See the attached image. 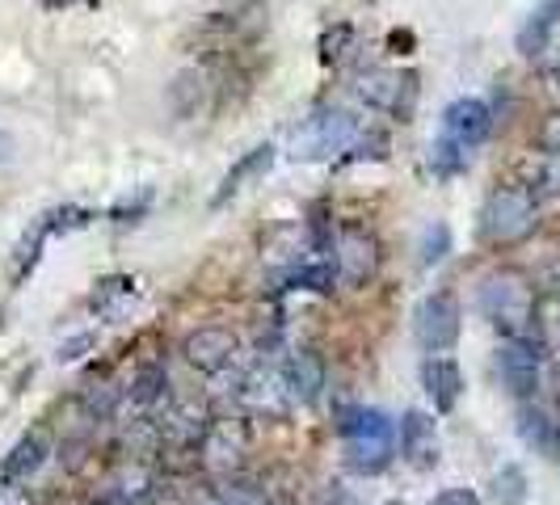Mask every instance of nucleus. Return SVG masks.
Listing matches in <instances>:
<instances>
[{
    "instance_id": "obj_4",
    "label": "nucleus",
    "mask_w": 560,
    "mask_h": 505,
    "mask_svg": "<svg viewBox=\"0 0 560 505\" xmlns=\"http://www.w3.org/2000/svg\"><path fill=\"white\" fill-rule=\"evenodd\" d=\"M363 136V122L341 106H325L312 118H304L291 136V156L295 161H329L337 152H350Z\"/></svg>"
},
{
    "instance_id": "obj_24",
    "label": "nucleus",
    "mask_w": 560,
    "mask_h": 505,
    "mask_svg": "<svg viewBox=\"0 0 560 505\" xmlns=\"http://www.w3.org/2000/svg\"><path fill=\"white\" fill-rule=\"evenodd\" d=\"M535 140L544 152H557L560 156V110H548L539 118V131H535Z\"/></svg>"
},
{
    "instance_id": "obj_23",
    "label": "nucleus",
    "mask_w": 560,
    "mask_h": 505,
    "mask_svg": "<svg viewBox=\"0 0 560 505\" xmlns=\"http://www.w3.org/2000/svg\"><path fill=\"white\" fill-rule=\"evenodd\" d=\"M161 388H165V371H161V366H143L140 375H136V400H140V404H152V400H156V396H161Z\"/></svg>"
},
{
    "instance_id": "obj_17",
    "label": "nucleus",
    "mask_w": 560,
    "mask_h": 505,
    "mask_svg": "<svg viewBox=\"0 0 560 505\" xmlns=\"http://www.w3.org/2000/svg\"><path fill=\"white\" fill-rule=\"evenodd\" d=\"M270 165H275V148H270V143H261V148L245 152V156H241L236 165L228 168L224 186H220V195H215V207H220V202H228V198L236 195V190H241V186H245L249 177H261V173H266Z\"/></svg>"
},
{
    "instance_id": "obj_11",
    "label": "nucleus",
    "mask_w": 560,
    "mask_h": 505,
    "mask_svg": "<svg viewBox=\"0 0 560 505\" xmlns=\"http://www.w3.org/2000/svg\"><path fill=\"white\" fill-rule=\"evenodd\" d=\"M241 354V337L224 329V325H202L195 333L182 337V359L202 371V375H220L232 366V359Z\"/></svg>"
},
{
    "instance_id": "obj_8",
    "label": "nucleus",
    "mask_w": 560,
    "mask_h": 505,
    "mask_svg": "<svg viewBox=\"0 0 560 505\" xmlns=\"http://www.w3.org/2000/svg\"><path fill=\"white\" fill-rule=\"evenodd\" d=\"M489 131H493V110H489V102H480V97H459V102H451L447 110H443V131H439V140L451 143V148L464 152V156H472L480 143L489 140Z\"/></svg>"
},
{
    "instance_id": "obj_27",
    "label": "nucleus",
    "mask_w": 560,
    "mask_h": 505,
    "mask_svg": "<svg viewBox=\"0 0 560 505\" xmlns=\"http://www.w3.org/2000/svg\"><path fill=\"white\" fill-rule=\"evenodd\" d=\"M552 84H557V93H560V63L552 68Z\"/></svg>"
},
{
    "instance_id": "obj_5",
    "label": "nucleus",
    "mask_w": 560,
    "mask_h": 505,
    "mask_svg": "<svg viewBox=\"0 0 560 505\" xmlns=\"http://www.w3.org/2000/svg\"><path fill=\"white\" fill-rule=\"evenodd\" d=\"M380 266H384V249H380V236L363 224H346L337 232L334 240V270H337V282L341 286H350V291H363L375 282L380 274Z\"/></svg>"
},
{
    "instance_id": "obj_28",
    "label": "nucleus",
    "mask_w": 560,
    "mask_h": 505,
    "mask_svg": "<svg viewBox=\"0 0 560 505\" xmlns=\"http://www.w3.org/2000/svg\"><path fill=\"white\" fill-rule=\"evenodd\" d=\"M43 4H68V0H43Z\"/></svg>"
},
{
    "instance_id": "obj_12",
    "label": "nucleus",
    "mask_w": 560,
    "mask_h": 505,
    "mask_svg": "<svg viewBox=\"0 0 560 505\" xmlns=\"http://www.w3.org/2000/svg\"><path fill=\"white\" fill-rule=\"evenodd\" d=\"M236 400L257 413V418H275L282 421L291 413V392H287V384H282V371H253V375H241V392Z\"/></svg>"
},
{
    "instance_id": "obj_29",
    "label": "nucleus",
    "mask_w": 560,
    "mask_h": 505,
    "mask_svg": "<svg viewBox=\"0 0 560 505\" xmlns=\"http://www.w3.org/2000/svg\"><path fill=\"white\" fill-rule=\"evenodd\" d=\"M557 341H560V316H557Z\"/></svg>"
},
{
    "instance_id": "obj_7",
    "label": "nucleus",
    "mask_w": 560,
    "mask_h": 505,
    "mask_svg": "<svg viewBox=\"0 0 560 505\" xmlns=\"http://www.w3.org/2000/svg\"><path fill=\"white\" fill-rule=\"evenodd\" d=\"M359 97L371 110H384L393 118H409L413 106H418V77L413 72H396V68H366L359 77Z\"/></svg>"
},
{
    "instance_id": "obj_13",
    "label": "nucleus",
    "mask_w": 560,
    "mask_h": 505,
    "mask_svg": "<svg viewBox=\"0 0 560 505\" xmlns=\"http://www.w3.org/2000/svg\"><path fill=\"white\" fill-rule=\"evenodd\" d=\"M396 443H400V459L409 468H418V472H430L439 463V430H434V421L425 418L421 409L405 413L400 430H396Z\"/></svg>"
},
{
    "instance_id": "obj_6",
    "label": "nucleus",
    "mask_w": 560,
    "mask_h": 505,
    "mask_svg": "<svg viewBox=\"0 0 560 505\" xmlns=\"http://www.w3.org/2000/svg\"><path fill=\"white\" fill-rule=\"evenodd\" d=\"M459 320H464L459 300L451 291H430L418 304V312H413V337H418L421 350L447 354L451 345L459 341Z\"/></svg>"
},
{
    "instance_id": "obj_25",
    "label": "nucleus",
    "mask_w": 560,
    "mask_h": 505,
    "mask_svg": "<svg viewBox=\"0 0 560 505\" xmlns=\"http://www.w3.org/2000/svg\"><path fill=\"white\" fill-rule=\"evenodd\" d=\"M430 505H480L477 489H464V484H455V489H443L439 497Z\"/></svg>"
},
{
    "instance_id": "obj_18",
    "label": "nucleus",
    "mask_w": 560,
    "mask_h": 505,
    "mask_svg": "<svg viewBox=\"0 0 560 505\" xmlns=\"http://www.w3.org/2000/svg\"><path fill=\"white\" fill-rule=\"evenodd\" d=\"M43 459H47V434H43V430H34V434H26V438L13 447V455L4 459V477L9 480L30 477V472H38V468H43Z\"/></svg>"
},
{
    "instance_id": "obj_2",
    "label": "nucleus",
    "mask_w": 560,
    "mask_h": 505,
    "mask_svg": "<svg viewBox=\"0 0 560 505\" xmlns=\"http://www.w3.org/2000/svg\"><path fill=\"white\" fill-rule=\"evenodd\" d=\"M539 232V198L523 181L493 186L477 215V236L489 249H518Z\"/></svg>"
},
{
    "instance_id": "obj_1",
    "label": "nucleus",
    "mask_w": 560,
    "mask_h": 505,
    "mask_svg": "<svg viewBox=\"0 0 560 505\" xmlns=\"http://www.w3.org/2000/svg\"><path fill=\"white\" fill-rule=\"evenodd\" d=\"M477 304L480 316L505 337V341H518V337H532L539 325V286L527 270L518 266H498L489 270L477 286Z\"/></svg>"
},
{
    "instance_id": "obj_9",
    "label": "nucleus",
    "mask_w": 560,
    "mask_h": 505,
    "mask_svg": "<svg viewBox=\"0 0 560 505\" xmlns=\"http://www.w3.org/2000/svg\"><path fill=\"white\" fill-rule=\"evenodd\" d=\"M498 375H502L505 392L518 396V400H532L544 384V359H539V345L532 337H518V341H505L498 350Z\"/></svg>"
},
{
    "instance_id": "obj_22",
    "label": "nucleus",
    "mask_w": 560,
    "mask_h": 505,
    "mask_svg": "<svg viewBox=\"0 0 560 505\" xmlns=\"http://www.w3.org/2000/svg\"><path fill=\"white\" fill-rule=\"evenodd\" d=\"M523 434L532 438V443H539L544 450H557V425L544 418V413H523Z\"/></svg>"
},
{
    "instance_id": "obj_15",
    "label": "nucleus",
    "mask_w": 560,
    "mask_h": 505,
    "mask_svg": "<svg viewBox=\"0 0 560 505\" xmlns=\"http://www.w3.org/2000/svg\"><path fill=\"white\" fill-rule=\"evenodd\" d=\"M279 371H282V384H287L291 400H300V404H316V400H320V392H325V363H320V354L295 350Z\"/></svg>"
},
{
    "instance_id": "obj_19",
    "label": "nucleus",
    "mask_w": 560,
    "mask_h": 505,
    "mask_svg": "<svg viewBox=\"0 0 560 505\" xmlns=\"http://www.w3.org/2000/svg\"><path fill=\"white\" fill-rule=\"evenodd\" d=\"M143 493H148V472H143V468H122V472L110 480V502H118V505L140 502Z\"/></svg>"
},
{
    "instance_id": "obj_3",
    "label": "nucleus",
    "mask_w": 560,
    "mask_h": 505,
    "mask_svg": "<svg viewBox=\"0 0 560 505\" xmlns=\"http://www.w3.org/2000/svg\"><path fill=\"white\" fill-rule=\"evenodd\" d=\"M341 450L354 472H384L396 455V421L384 409H350L341 418Z\"/></svg>"
},
{
    "instance_id": "obj_20",
    "label": "nucleus",
    "mask_w": 560,
    "mask_h": 505,
    "mask_svg": "<svg viewBox=\"0 0 560 505\" xmlns=\"http://www.w3.org/2000/svg\"><path fill=\"white\" fill-rule=\"evenodd\" d=\"M451 249V232L447 224H430L421 232V266H434V261H443Z\"/></svg>"
},
{
    "instance_id": "obj_16",
    "label": "nucleus",
    "mask_w": 560,
    "mask_h": 505,
    "mask_svg": "<svg viewBox=\"0 0 560 505\" xmlns=\"http://www.w3.org/2000/svg\"><path fill=\"white\" fill-rule=\"evenodd\" d=\"M518 173H523L518 181H523L539 202H544V198H560V156L557 152H544V148H539V152H532V156L523 161Z\"/></svg>"
},
{
    "instance_id": "obj_10",
    "label": "nucleus",
    "mask_w": 560,
    "mask_h": 505,
    "mask_svg": "<svg viewBox=\"0 0 560 505\" xmlns=\"http://www.w3.org/2000/svg\"><path fill=\"white\" fill-rule=\"evenodd\" d=\"M245 450H249V430H245V421H232V418L211 421L207 434H202V443H198L202 468L215 472V477L236 472L241 459H245Z\"/></svg>"
},
{
    "instance_id": "obj_26",
    "label": "nucleus",
    "mask_w": 560,
    "mask_h": 505,
    "mask_svg": "<svg viewBox=\"0 0 560 505\" xmlns=\"http://www.w3.org/2000/svg\"><path fill=\"white\" fill-rule=\"evenodd\" d=\"M0 505H34V497L18 480H0Z\"/></svg>"
},
{
    "instance_id": "obj_14",
    "label": "nucleus",
    "mask_w": 560,
    "mask_h": 505,
    "mask_svg": "<svg viewBox=\"0 0 560 505\" xmlns=\"http://www.w3.org/2000/svg\"><path fill=\"white\" fill-rule=\"evenodd\" d=\"M421 388L434 400L439 413H451L459 404V392H464V375H459V363L447 359V354H430L421 363Z\"/></svg>"
},
{
    "instance_id": "obj_21",
    "label": "nucleus",
    "mask_w": 560,
    "mask_h": 505,
    "mask_svg": "<svg viewBox=\"0 0 560 505\" xmlns=\"http://www.w3.org/2000/svg\"><path fill=\"white\" fill-rule=\"evenodd\" d=\"M535 286H539V295H548V300H557L560 304V249L548 252L539 266H535Z\"/></svg>"
}]
</instances>
